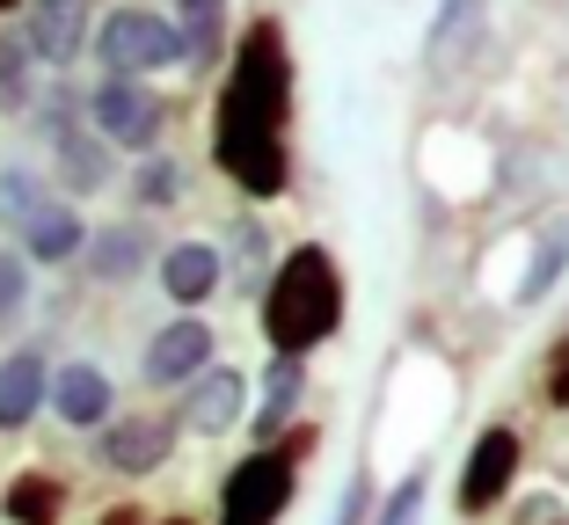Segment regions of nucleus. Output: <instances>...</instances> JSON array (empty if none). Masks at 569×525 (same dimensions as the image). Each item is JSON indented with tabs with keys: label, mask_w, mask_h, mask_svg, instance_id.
I'll return each mask as SVG.
<instances>
[{
	"label": "nucleus",
	"mask_w": 569,
	"mask_h": 525,
	"mask_svg": "<svg viewBox=\"0 0 569 525\" xmlns=\"http://www.w3.org/2000/svg\"><path fill=\"white\" fill-rule=\"evenodd\" d=\"M300 59H292V22L278 8H256L234 37V59L212 81V118H204V153L212 175L241 204H284L300 183Z\"/></svg>",
	"instance_id": "obj_1"
},
{
	"label": "nucleus",
	"mask_w": 569,
	"mask_h": 525,
	"mask_svg": "<svg viewBox=\"0 0 569 525\" xmlns=\"http://www.w3.org/2000/svg\"><path fill=\"white\" fill-rule=\"evenodd\" d=\"M351 322V277H343V255L329 241H284V263L270 277V292L256 300V336L278 357H315L329 351Z\"/></svg>",
	"instance_id": "obj_2"
},
{
	"label": "nucleus",
	"mask_w": 569,
	"mask_h": 525,
	"mask_svg": "<svg viewBox=\"0 0 569 525\" xmlns=\"http://www.w3.org/2000/svg\"><path fill=\"white\" fill-rule=\"evenodd\" d=\"M96 73H139V81H168V73H190L183 30L168 8H147V0H118L102 8L96 22Z\"/></svg>",
	"instance_id": "obj_3"
},
{
	"label": "nucleus",
	"mask_w": 569,
	"mask_h": 525,
	"mask_svg": "<svg viewBox=\"0 0 569 525\" xmlns=\"http://www.w3.org/2000/svg\"><path fill=\"white\" fill-rule=\"evenodd\" d=\"M307 467L284 445H249L241 460H227V475L212 489V525H284L300 504Z\"/></svg>",
	"instance_id": "obj_4"
},
{
	"label": "nucleus",
	"mask_w": 569,
	"mask_h": 525,
	"mask_svg": "<svg viewBox=\"0 0 569 525\" xmlns=\"http://www.w3.org/2000/svg\"><path fill=\"white\" fill-rule=\"evenodd\" d=\"M526 460H533V445H526V431L511 424V416L482 424L468 438V453H460V475H452V511L468 525L497 518V511L526 489Z\"/></svg>",
	"instance_id": "obj_5"
},
{
	"label": "nucleus",
	"mask_w": 569,
	"mask_h": 525,
	"mask_svg": "<svg viewBox=\"0 0 569 525\" xmlns=\"http://www.w3.org/2000/svg\"><path fill=\"white\" fill-rule=\"evenodd\" d=\"M88 124L118 153H161L168 147V124H176V95L161 81H139V73H96L88 88Z\"/></svg>",
	"instance_id": "obj_6"
},
{
	"label": "nucleus",
	"mask_w": 569,
	"mask_h": 525,
	"mask_svg": "<svg viewBox=\"0 0 569 525\" xmlns=\"http://www.w3.org/2000/svg\"><path fill=\"white\" fill-rule=\"evenodd\" d=\"M183 453V424H176V408H118L110 424L88 438V467L110 482H153L176 467Z\"/></svg>",
	"instance_id": "obj_7"
},
{
	"label": "nucleus",
	"mask_w": 569,
	"mask_h": 525,
	"mask_svg": "<svg viewBox=\"0 0 569 525\" xmlns=\"http://www.w3.org/2000/svg\"><path fill=\"white\" fill-rule=\"evenodd\" d=\"M204 365H219V329L204 322V314H168L147 336V351H139V387L147 394H183Z\"/></svg>",
	"instance_id": "obj_8"
},
{
	"label": "nucleus",
	"mask_w": 569,
	"mask_h": 525,
	"mask_svg": "<svg viewBox=\"0 0 569 525\" xmlns=\"http://www.w3.org/2000/svg\"><path fill=\"white\" fill-rule=\"evenodd\" d=\"M176 424H183V438H234V431H249V408H256V380L241 373V365H204L198 380H190L183 394H176Z\"/></svg>",
	"instance_id": "obj_9"
},
{
	"label": "nucleus",
	"mask_w": 569,
	"mask_h": 525,
	"mask_svg": "<svg viewBox=\"0 0 569 525\" xmlns=\"http://www.w3.org/2000/svg\"><path fill=\"white\" fill-rule=\"evenodd\" d=\"M96 22H102V0H30L16 16V30L44 59V73H73L96 51Z\"/></svg>",
	"instance_id": "obj_10"
},
{
	"label": "nucleus",
	"mask_w": 569,
	"mask_h": 525,
	"mask_svg": "<svg viewBox=\"0 0 569 525\" xmlns=\"http://www.w3.org/2000/svg\"><path fill=\"white\" fill-rule=\"evenodd\" d=\"M219 255H227V300H241V306L263 300L278 263H284V241H278V226L263 220V204H241L234 220L219 226Z\"/></svg>",
	"instance_id": "obj_11"
},
{
	"label": "nucleus",
	"mask_w": 569,
	"mask_h": 525,
	"mask_svg": "<svg viewBox=\"0 0 569 525\" xmlns=\"http://www.w3.org/2000/svg\"><path fill=\"white\" fill-rule=\"evenodd\" d=\"M161 249H168V241H153V220L124 212V220H110V226H96V234H88L81 277L96 292H124V285H139V277L161 263Z\"/></svg>",
	"instance_id": "obj_12"
},
{
	"label": "nucleus",
	"mask_w": 569,
	"mask_h": 525,
	"mask_svg": "<svg viewBox=\"0 0 569 525\" xmlns=\"http://www.w3.org/2000/svg\"><path fill=\"white\" fill-rule=\"evenodd\" d=\"M315 402V357H278L256 365V408H249V445H278L292 424H307Z\"/></svg>",
	"instance_id": "obj_13"
},
{
	"label": "nucleus",
	"mask_w": 569,
	"mask_h": 525,
	"mask_svg": "<svg viewBox=\"0 0 569 525\" xmlns=\"http://www.w3.org/2000/svg\"><path fill=\"white\" fill-rule=\"evenodd\" d=\"M153 285H161V300L176 306V314H204V306L227 292V255L204 234H176L161 249V263H153Z\"/></svg>",
	"instance_id": "obj_14"
},
{
	"label": "nucleus",
	"mask_w": 569,
	"mask_h": 525,
	"mask_svg": "<svg viewBox=\"0 0 569 525\" xmlns=\"http://www.w3.org/2000/svg\"><path fill=\"white\" fill-rule=\"evenodd\" d=\"M51 373H59L51 343L0 351V438H22L37 416H51Z\"/></svg>",
	"instance_id": "obj_15"
},
{
	"label": "nucleus",
	"mask_w": 569,
	"mask_h": 525,
	"mask_svg": "<svg viewBox=\"0 0 569 525\" xmlns=\"http://www.w3.org/2000/svg\"><path fill=\"white\" fill-rule=\"evenodd\" d=\"M118 408H124V394H118V380L102 373L96 357H59V373H51V424L96 438Z\"/></svg>",
	"instance_id": "obj_16"
},
{
	"label": "nucleus",
	"mask_w": 569,
	"mask_h": 525,
	"mask_svg": "<svg viewBox=\"0 0 569 525\" xmlns=\"http://www.w3.org/2000/svg\"><path fill=\"white\" fill-rule=\"evenodd\" d=\"M44 169H51V183H59V198H73V204H88V198H110V190L124 183V169H118V147L96 132V124H73L59 147L44 153Z\"/></svg>",
	"instance_id": "obj_17"
},
{
	"label": "nucleus",
	"mask_w": 569,
	"mask_h": 525,
	"mask_svg": "<svg viewBox=\"0 0 569 525\" xmlns=\"http://www.w3.org/2000/svg\"><path fill=\"white\" fill-rule=\"evenodd\" d=\"M168 16H176V30H183L190 81H219L227 59H234V37H241L234 0H168Z\"/></svg>",
	"instance_id": "obj_18"
},
{
	"label": "nucleus",
	"mask_w": 569,
	"mask_h": 525,
	"mask_svg": "<svg viewBox=\"0 0 569 525\" xmlns=\"http://www.w3.org/2000/svg\"><path fill=\"white\" fill-rule=\"evenodd\" d=\"M88 234H96V226L81 220V204H73V198H51L44 212H37V220H30V226L16 234V249L30 255L37 271H81V255H88Z\"/></svg>",
	"instance_id": "obj_19"
},
{
	"label": "nucleus",
	"mask_w": 569,
	"mask_h": 525,
	"mask_svg": "<svg viewBox=\"0 0 569 525\" xmlns=\"http://www.w3.org/2000/svg\"><path fill=\"white\" fill-rule=\"evenodd\" d=\"M73 511V482L59 467H16L0 482V518L8 525H67Z\"/></svg>",
	"instance_id": "obj_20"
},
{
	"label": "nucleus",
	"mask_w": 569,
	"mask_h": 525,
	"mask_svg": "<svg viewBox=\"0 0 569 525\" xmlns=\"http://www.w3.org/2000/svg\"><path fill=\"white\" fill-rule=\"evenodd\" d=\"M562 277H569V220H548V226L526 234V263H519V277H511V306L555 300Z\"/></svg>",
	"instance_id": "obj_21"
},
{
	"label": "nucleus",
	"mask_w": 569,
	"mask_h": 525,
	"mask_svg": "<svg viewBox=\"0 0 569 525\" xmlns=\"http://www.w3.org/2000/svg\"><path fill=\"white\" fill-rule=\"evenodd\" d=\"M176 204H190V169L176 161V153H139L132 175H124V212L161 220V212H176Z\"/></svg>",
	"instance_id": "obj_22"
},
{
	"label": "nucleus",
	"mask_w": 569,
	"mask_h": 525,
	"mask_svg": "<svg viewBox=\"0 0 569 525\" xmlns=\"http://www.w3.org/2000/svg\"><path fill=\"white\" fill-rule=\"evenodd\" d=\"M44 59H37L30 44H22V30H0V118L22 124L37 110V95H44Z\"/></svg>",
	"instance_id": "obj_23"
},
{
	"label": "nucleus",
	"mask_w": 569,
	"mask_h": 525,
	"mask_svg": "<svg viewBox=\"0 0 569 525\" xmlns=\"http://www.w3.org/2000/svg\"><path fill=\"white\" fill-rule=\"evenodd\" d=\"M51 198H59L51 169H37V161H16V153L0 161V234H8V241H16L22 226L37 220V212H44Z\"/></svg>",
	"instance_id": "obj_24"
},
{
	"label": "nucleus",
	"mask_w": 569,
	"mask_h": 525,
	"mask_svg": "<svg viewBox=\"0 0 569 525\" xmlns=\"http://www.w3.org/2000/svg\"><path fill=\"white\" fill-rule=\"evenodd\" d=\"M73 124H88V88L73 81V73H51V81H44V95H37V110L22 118V132H30L37 147L51 153L59 139L73 132Z\"/></svg>",
	"instance_id": "obj_25"
},
{
	"label": "nucleus",
	"mask_w": 569,
	"mask_h": 525,
	"mask_svg": "<svg viewBox=\"0 0 569 525\" xmlns=\"http://www.w3.org/2000/svg\"><path fill=\"white\" fill-rule=\"evenodd\" d=\"M489 22V0H438L431 8V30H423V59L431 67H452V51H468Z\"/></svg>",
	"instance_id": "obj_26"
},
{
	"label": "nucleus",
	"mask_w": 569,
	"mask_h": 525,
	"mask_svg": "<svg viewBox=\"0 0 569 525\" xmlns=\"http://www.w3.org/2000/svg\"><path fill=\"white\" fill-rule=\"evenodd\" d=\"M30 306H37V263L16 249V241H0V343L22 336Z\"/></svg>",
	"instance_id": "obj_27"
},
{
	"label": "nucleus",
	"mask_w": 569,
	"mask_h": 525,
	"mask_svg": "<svg viewBox=\"0 0 569 525\" xmlns=\"http://www.w3.org/2000/svg\"><path fill=\"white\" fill-rule=\"evenodd\" d=\"M423 511H431V467H409L395 489H380V518L372 525H423Z\"/></svg>",
	"instance_id": "obj_28"
},
{
	"label": "nucleus",
	"mask_w": 569,
	"mask_h": 525,
	"mask_svg": "<svg viewBox=\"0 0 569 525\" xmlns=\"http://www.w3.org/2000/svg\"><path fill=\"white\" fill-rule=\"evenodd\" d=\"M372 518H380V475L358 460L351 482H343V496H336V511H329V525H372Z\"/></svg>",
	"instance_id": "obj_29"
},
{
	"label": "nucleus",
	"mask_w": 569,
	"mask_h": 525,
	"mask_svg": "<svg viewBox=\"0 0 569 525\" xmlns=\"http://www.w3.org/2000/svg\"><path fill=\"white\" fill-rule=\"evenodd\" d=\"M540 408L569 416V329H555V343L540 351Z\"/></svg>",
	"instance_id": "obj_30"
},
{
	"label": "nucleus",
	"mask_w": 569,
	"mask_h": 525,
	"mask_svg": "<svg viewBox=\"0 0 569 525\" xmlns=\"http://www.w3.org/2000/svg\"><path fill=\"white\" fill-rule=\"evenodd\" d=\"M321 438H329V431H321V416H307V424H292V431H284V453H292V460H300V467H315V453H321Z\"/></svg>",
	"instance_id": "obj_31"
},
{
	"label": "nucleus",
	"mask_w": 569,
	"mask_h": 525,
	"mask_svg": "<svg viewBox=\"0 0 569 525\" xmlns=\"http://www.w3.org/2000/svg\"><path fill=\"white\" fill-rule=\"evenodd\" d=\"M153 518H161V511H147L139 496H118V504L96 511V525H153Z\"/></svg>",
	"instance_id": "obj_32"
},
{
	"label": "nucleus",
	"mask_w": 569,
	"mask_h": 525,
	"mask_svg": "<svg viewBox=\"0 0 569 525\" xmlns=\"http://www.w3.org/2000/svg\"><path fill=\"white\" fill-rule=\"evenodd\" d=\"M511 525H569V511L555 504V496H533V504H519V518Z\"/></svg>",
	"instance_id": "obj_33"
},
{
	"label": "nucleus",
	"mask_w": 569,
	"mask_h": 525,
	"mask_svg": "<svg viewBox=\"0 0 569 525\" xmlns=\"http://www.w3.org/2000/svg\"><path fill=\"white\" fill-rule=\"evenodd\" d=\"M153 525H212V518H198V511H161Z\"/></svg>",
	"instance_id": "obj_34"
},
{
	"label": "nucleus",
	"mask_w": 569,
	"mask_h": 525,
	"mask_svg": "<svg viewBox=\"0 0 569 525\" xmlns=\"http://www.w3.org/2000/svg\"><path fill=\"white\" fill-rule=\"evenodd\" d=\"M22 8H30V0H0V22H16Z\"/></svg>",
	"instance_id": "obj_35"
}]
</instances>
